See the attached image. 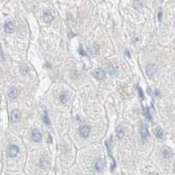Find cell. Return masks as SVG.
Masks as SVG:
<instances>
[{
  "instance_id": "cell-1",
  "label": "cell",
  "mask_w": 175,
  "mask_h": 175,
  "mask_svg": "<svg viewBox=\"0 0 175 175\" xmlns=\"http://www.w3.org/2000/svg\"><path fill=\"white\" fill-rule=\"evenodd\" d=\"M93 76L97 79V80H102L105 78V71L102 69H96L93 72Z\"/></svg>"
},
{
  "instance_id": "cell-2",
  "label": "cell",
  "mask_w": 175,
  "mask_h": 175,
  "mask_svg": "<svg viewBox=\"0 0 175 175\" xmlns=\"http://www.w3.org/2000/svg\"><path fill=\"white\" fill-rule=\"evenodd\" d=\"M157 66L155 64H148L146 66V74L149 76V77H152L156 72H157Z\"/></svg>"
},
{
  "instance_id": "cell-3",
  "label": "cell",
  "mask_w": 175,
  "mask_h": 175,
  "mask_svg": "<svg viewBox=\"0 0 175 175\" xmlns=\"http://www.w3.org/2000/svg\"><path fill=\"white\" fill-rule=\"evenodd\" d=\"M19 152H20V149H19V147L18 146H16V145H10V147H9V150H8V156L9 157H16L18 154H19Z\"/></svg>"
},
{
  "instance_id": "cell-4",
  "label": "cell",
  "mask_w": 175,
  "mask_h": 175,
  "mask_svg": "<svg viewBox=\"0 0 175 175\" xmlns=\"http://www.w3.org/2000/svg\"><path fill=\"white\" fill-rule=\"evenodd\" d=\"M21 118V114L20 112L18 110V109H15L11 112V120L12 122H18Z\"/></svg>"
},
{
  "instance_id": "cell-5",
  "label": "cell",
  "mask_w": 175,
  "mask_h": 175,
  "mask_svg": "<svg viewBox=\"0 0 175 175\" xmlns=\"http://www.w3.org/2000/svg\"><path fill=\"white\" fill-rule=\"evenodd\" d=\"M54 19H55V16H54V14H52L51 12H48V11L44 12V13H43V20H44L45 22L50 23V22H52V20H54Z\"/></svg>"
},
{
  "instance_id": "cell-6",
  "label": "cell",
  "mask_w": 175,
  "mask_h": 175,
  "mask_svg": "<svg viewBox=\"0 0 175 175\" xmlns=\"http://www.w3.org/2000/svg\"><path fill=\"white\" fill-rule=\"evenodd\" d=\"M32 140H33L34 142H40V140H41V138H42V135H41L40 131L38 130V129L32 130Z\"/></svg>"
},
{
  "instance_id": "cell-7",
  "label": "cell",
  "mask_w": 175,
  "mask_h": 175,
  "mask_svg": "<svg viewBox=\"0 0 175 175\" xmlns=\"http://www.w3.org/2000/svg\"><path fill=\"white\" fill-rule=\"evenodd\" d=\"M18 96H19V91H18L17 88H15V87H11V88L9 89V91H8V97H9V99H14Z\"/></svg>"
},
{
  "instance_id": "cell-8",
  "label": "cell",
  "mask_w": 175,
  "mask_h": 175,
  "mask_svg": "<svg viewBox=\"0 0 175 175\" xmlns=\"http://www.w3.org/2000/svg\"><path fill=\"white\" fill-rule=\"evenodd\" d=\"M90 129L87 125H84V126L81 127V129H80V134L82 137H85V138L88 137L90 135Z\"/></svg>"
},
{
  "instance_id": "cell-9",
  "label": "cell",
  "mask_w": 175,
  "mask_h": 175,
  "mask_svg": "<svg viewBox=\"0 0 175 175\" xmlns=\"http://www.w3.org/2000/svg\"><path fill=\"white\" fill-rule=\"evenodd\" d=\"M105 144H106V147H107V150H108V152H109L110 157H111L112 160H113V165H112V166H111V171H113L114 168L116 167V161H115V159H113V157H112V155H111V150H110V140H107V141L105 142Z\"/></svg>"
},
{
  "instance_id": "cell-10",
  "label": "cell",
  "mask_w": 175,
  "mask_h": 175,
  "mask_svg": "<svg viewBox=\"0 0 175 175\" xmlns=\"http://www.w3.org/2000/svg\"><path fill=\"white\" fill-rule=\"evenodd\" d=\"M5 31L6 33H11L13 31H14V25L11 21H8L5 23Z\"/></svg>"
},
{
  "instance_id": "cell-11",
  "label": "cell",
  "mask_w": 175,
  "mask_h": 175,
  "mask_svg": "<svg viewBox=\"0 0 175 175\" xmlns=\"http://www.w3.org/2000/svg\"><path fill=\"white\" fill-rule=\"evenodd\" d=\"M104 165H105L104 160L103 159H99L96 163V169L97 171H99V172H102L103 169H104Z\"/></svg>"
},
{
  "instance_id": "cell-12",
  "label": "cell",
  "mask_w": 175,
  "mask_h": 175,
  "mask_svg": "<svg viewBox=\"0 0 175 175\" xmlns=\"http://www.w3.org/2000/svg\"><path fill=\"white\" fill-rule=\"evenodd\" d=\"M116 136H117V137L119 139L124 137V136H125V129H124V128H122V125L117 126V128H116Z\"/></svg>"
},
{
  "instance_id": "cell-13",
  "label": "cell",
  "mask_w": 175,
  "mask_h": 175,
  "mask_svg": "<svg viewBox=\"0 0 175 175\" xmlns=\"http://www.w3.org/2000/svg\"><path fill=\"white\" fill-rule=\"evenodd\" d=\"M141 136L143 138H146L148 136H149V133H148V129L146 127L145 124H142L141 125Z\"/></svg>"
},
{
  "instance_id": "cell-14",
  "label": "cell",
  "mask_w": 175,
  "mask_h": 175,
  "mask_svg": "<svg viewBox=\"0 0 175 175\" xmlns=\"http://www.w3.org/2000/svg\"><path fill=\"white\" fill-rule=\"evenodd\" d=\"M154 135H155L158 138H160V139L163 138V136H164V133H163L162 129H160V127L156 128V129H154Z\"/></svg>"
},
{
  "instance_id": "cell-15",
  "label": "cell",
  "mask_w": 175,
  "mask_h": 175,
  "mask_svg": "<svg viewBox=\"0 0 175 175\" xmlns=\"http://www.w3.org/2000/svg\"><path fill=\"white\" fill-rule=\"evenodd\" d=\"M60 99H61V103H66L67 101V93H62L61 95V97H60Z\"/></svg>"
},
{
  "instance_id": "cell-16",
  "label": "cell",
  "mask_w": 175,
  "mask_h": 175,
  "mask_svg": "<svg viewBox=\"0 0 175 175\" xmlns=\"http://www.w3.org/2000/svg\"><path fill=\"white\" fill-rule=\"evenodd\" d=\"M88 50H89V52L90 54H93V55H96L97 53V47H89V48H88Z\"/></svg>"
},
{
  "instance_id": "cell-17",
  "label": "cell",
  "mask_w": 175,
  "mask_h": 175,
  "mask_svg": "<svg viewBox=\"0 0 175 175\" xmlns=\"http://www.w3.org/2000/svg\"><path fill=\"white\" fill-rule=\"evenodd\" d=\"M163 155H164V157H166V159H170V157H172V153H171V151L168 150H165L163 151Z\"/></svg>"
},
{
  "instance_id": "cell-18",
  "label": "cell",
  "mask_w": 175,
  "mask_h": 175,
  "mask_svg": "<svg viewBox=\"0 0 175 175\" xmlns=\"http://www.w3.org/2000/svg\"><path fill=\"white\" fill-rule=\"evenodd\" d=\"M43 121L46 123V125H47V126L50 125V121H48V116H47V112L46 111H45V115L43 117Z\"/></svg>"
},
{
  "instance_id": "cell-19",
  "label": "cell",
  "mask_w": 175,
  "mask_h": 175,
  "mask_svg": "<svg viewBox=\"0 0 175 175\" xmlns=\"http://www.w3.org/2000/svg\"><path fill=\"white\" fill-rule=\"evenodd\" d=\"M145 116H146L147 119L151 120V112H150V108H147L145 109Z\"/></svg>"
},
{
  "instance_id": "cell-20",
  "label": "cell",
  "mask_w": 175,
  "mask_h": 175,
  "mask_svg": "<svg viewBox=\"0 0 175 175\" xmlns=\"http://www.w3.org/2000/svg\"><path fill=\"white\" fill-rule=\"evenodd\" d=\"M138 93H139V97H140V99H144V93H143V91L140 89V88H138Z\"/></svg>"
},
{
  "instance_id": "cell-21",
  "label": "cell",
  "mask_w": 175,
  "mask_h": 175,
  "mask_svg": "<svg viewBox=\"0 0 175 175\" xmlns=\"http://www.w3.org/2000/svg\"><path fill=\"white\" fill-rule=\"evenodd\" d=\"M161 17H162V12H159V20H161Z\"/></svg>"
}]
</instances>
